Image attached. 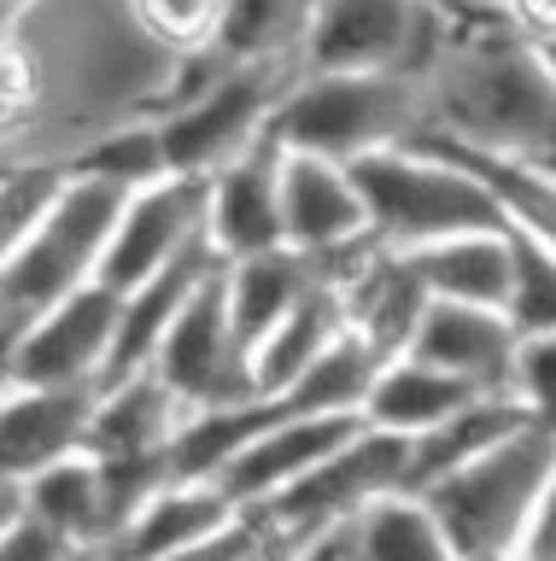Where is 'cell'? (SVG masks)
Here are the masks:
<instances>
[{
  "label": "cell",
  "instance_id": "obj_33",
  "mask_svg": "<svg viewBox=\"0 0 556 561\" xmlns=\"http://www.w3.org/2000/svg\"><path fill=\"white\" fill-rule=\"evenodd\" d=\"M258 543H264V538L252 533V520H240V526H229L223 538L200 543V550H188V556H170V561H247Z\"/></svg>",
  "mask_w": 556,
  "mask_h": 561
},
{
  "label": "cell",
  "instance_id": "obj_17",
  "mask_svg": "<svg viewBox=\"0 0 556 561\" xmlns=\"http://www.w3.org/2000/svg\"><path fill=\"white\" fill-rule=\"evenodd\" d=\"M223 270L212 245H200V252H188L182 263H170L164 275H152L147 287L124 293V310H117V345H112V380H129V375H147L152 357H159V345L170 340V328L182 322V310L194 305V293L205 287Z\"/></svg>",
  "mask_w": 556,
  "mask_h": 561
},
{
  "label": "cell",
  "instance_id": "obj_22",
  "mask_svg": "<svg viewBox=\"0 0 556 561\" xmlns=\"http://www.w3.org/2000/svg\"><path fill=\"white\" fill-rule=\"evenodd\" d=\"M410 263L433 305L503 310V298H510V228L422 245V252H410Z\"/></svg>",
  "mask_w": 556,
  "mask_h": 561
},
{
  "label": "cell",
  "instance_id": "obj_3",
  "mask_svg": "<svg viewBox=\"0 0 556 561\" xmlns=\"http://www.w3.org/2000/svg\"><path fill=\"white\" fill-rule=\"evenodd\" d=\"M370 240L387 252H422V245L457 240V234H492L503 228L492 193L468 175L457 158L428 147H393L352 164Z\"/></svg>",
  "mask_w": 556,
  "mask_h": 561
},
{
  "label": "cell",
  "instance_id": "obj_34",
  "mask_svg": "<svg viewBox=\"0 0 556 561\" xmlns=\"http://www.w3.org/2000/svg\"><path fill=\"white\" fill-rule=\"evenodd\" d=\"M533 561H556V462H551V485H545V503L533 515V533H527V550Z\"/></svg>",
  "mask_w": 556,
  "mask_h": 561
},
{
  "label": "cell",
  "instance_id": "obj_23",
  "mask_svg": "<svg viewBox=\"0 0 556 561\" xmlns=\"http://www.w3.org/2000/svg\"><path fill=\"white\" fill-rule=\"evenodd\" d=\"M475 398L480 392H468L463 380H451V375H440V368H428L416 357H398V363H387L375 375V392H370V403H363V427H375L387 438H405L410 445V438L433 433L457 410H468Z\"/></svg>",
  "mask_w": 556,
  "mask_h": 561
},
{
  "label": "cell",
  "instance_id": "obj_28",
  "mask_svg": "<svg viewBox=\"0 0 556 561\" xmlns=\"http://www.w3.org/2000/svg\"><path fill=\"white\" fill-rule=\"evenodd\" d=\"M352 561H457L422 497L393 491L352 520Z\"/></svg>",
  "mask_w": 556,
  "mask_h": 561
},
{
  "label": "cell",
  "instance_id": "obj_6",
  "mask_svg": "<svg viewBox=\"0 0 556 561\" xmlns=\"http://www.w3.org/2000/svg\"><path fill=\"white\" fill-rule=\"evenodd\" d=\"M405 456H410L405 438L358 427L322 468H310L299 485H287L275 503L247 515L252 533L264 538L270 556H282V561L305 556L317 538L340 533V526H352L363 515V508H375L381 497L405 491Z\"/></svg>",
  "mask_w": 556,
  "mask_h": 561
},
{
  "label": "cell",
  "instance_id": "obj_5",
  "mask_svg": "<svg viewBox=\"0 0 556 561\" xmlns=\"http://www.w3.org/2000/svg\"><path fill=\"white\" fill-rule=\"evenodd\" d=\"M451 47V7L428 0H310L305 77H398L428 88Z\"/></svg>",
  "mask_w": 556,
  "mask_h": 561
},
{
  "label": "cell",
  "instance_id": "obj_20",
  "mask_svg": "<svg viewBox=\"0 0 556 561\" xmlns=\"http://www.w3.org/2000/svg\"><path fill=\"white\" fill-rule=\"evenodd\" d=\"M229 526H240V515L217 485H182L177 480L135 515V526L117 538V550L106 561H170V556H188L200 543L223 538Z\"/></svg>",
  "mask_w": 556,
  "mask_h": 561
},
{
  "label": "cell",
  "instance_id": "obj_7",
  "mask_svg": "<svg viewBox=\"0 0 556 561\" xmlns=\"http://www.w3.org/2000/svg\"><path fill=\"white\" fill-rule=\"evenodd\" d=\"M117 310L124 298L112 287H77L59 298L47 316H36L19 340L7 345V368L19 386H47V392H100L112 375V345H117Z\"/></svg>",
  "mask_w": 556,
  "mask_h": 561
},
{
  "label": "cell",
  "instance_id": "obj_30",
  "mask_svg": "<svg viewBox=\"0 0 556 561\" xmlns=\"http://www.w3.org/2000/svg\"><path fill=\"white\" fill-rule=\"evenodd\" d=\"M515 403L533 427L556 433V340H527L515 363Z\"/></svg>",
  "mask_w": 556,
  "mask_h": 561
},
{
  "label": "cell",
  "instance_id": "obj_25",
  "mask_svg": "<svg viewBox=\"0 0 556 561\" xmlns=\"http://www.w3.org/2000/svg\"><path fill=\"white\" fill-rule=\"evenodd\" d=\"M422 147V140H416ZM445 152V147H428ZM475 175V182L492 193L503 228L538 240L545 252H556V164H521V158H475V152H445Z\"/></svg>",
  "mask_w": 556,
  "mask_h": 561
},
{
  "label": "cell",
  "instance_id": "obj_11",
  "mask_svg": "<svg viewBox=\"0 0 556 561\" xmlns=\"http://www.w3.org/2000/svg\"><path fill=\"white\" fill-rule=\"evenodd\" d=\"M100 392H47V386H19L0 392V485L24 491L36 473L89 456Z\"/></svg>",
  "mask_w": 556,
  "mask_h": 561
},
{
  "label": "cell",
  "instance_id": "obj_18",
  "mask_svg": "<svg viewBox=\"0 0 556 561\" xmlns=\"http://www.w3.org/2000/svg\"><path fill=\"white\" fill-rule=\"evenodd\" d=\"M322 287V270L299 252H258L240 263H223V305H229V328L247 345V357Z\"/></svg>",
  "mask_w": 556,
  "mask_h": 561
},
{
  "label": "cell",
  "instance_id": "obj_35",
  "mask_svg": "<svg viewBox=\"0 0 556 561\" xmlns=\"http://www.w3.org/2000/svg\"><path fill=\"white\" fill-rule=\"evenodd\" d=\"M19 520H24V508H19V491H12V485H0V538H7Z\"/></svg>",
  "mask_w": 556,
  "mask_h": 561
},
{
  "label": "cell",
  "instance_id": "obj_21",
  "mask_svg": "<svg viewBox=\"0 0 556 561\" xmlns=\"http://www.w3.org/2000/svg\"><path fill=\"white\" fill-rule=\"evenodd\" d=\"M521 427H533L527 410L515 398H475L468 410H457L451 421H440L433 433L410 438V456H405V491L422 497L451 473H463L468 462H480L486 450H498L503 438H515Z\"/></svg>",
  "mask_w": 556,
  "mask_h": 561
},
{
  "label": "cell",
  "instance_id": "obj_2",
  "mask_svg": "<svg viewBox=\"0 0 556 561\" xmlns=\"http://www.w3.org/2000/svg\"><path fill=\"white\" fill-rule=\"evenodd\" d=\"M551 462H556V433L521 427L498 450H486L480 462L422 491V503L433 508L457 561H510L527 550L533 515L551 485Z\"/></svg>",
  "mask_w": 556,
  "mask_h": 561
},
{
  "label": "cell",
  "instance_id": "obj_19",
  "mask_svg": "<svg viewBox=\"0 0 556 561\" xmlns=\"http://www.w3.org/2000/svg\"><path fill=\"white\" fill-rule=\"evenodd\" d=\"M19 508H24V520L36 526V533L65 543L71 556H112L106 485H100V468L89 462V456L36 473V480L19 491Z\"/></svg>",
  "mask_w": 556,
  "mask_h": 561
},
{
  "label": "cell",
  "instance_id": "obj_12",
  "mask_svg": "<svg viewBox=\"0 0 556 561\" xmlns=\"http://www.w3.org/2000/svg\"><path fill=\"white\" fill-rule=\"evenodd\" d=\"M282 164L287 152L275 140H258L205 182V245L217 263L282 252Z\"/></svg>",
  "mask_w": 556,
  "mask_h": 561
},
{
  "label": "cell",
  "instance_id": "obj_29",
  "mask_svg": "<svg viewBox=\"0 0 556 561\" xmlns=\"http://www.w3.org/2000/svg\"><path fill=\"white\" fill-rule=\"evenodd\" d=\"M510 328L527 340H556V252L510 228V298H503Z\"/></svg>",
  "mask_w": 556,
  "mask_h": 561
},
{
  "label": "cell",
  "instance_id": "obj_36",
  "mask_svg": "<svg viewBox=\"0 0 556 561\" xmlns=\"http://www.w3.org/2000/svg\"><path fill=\"white\" fill-rule=\"evenodd\" d=\"M12 386V368H7V345H0V392Z\"/></svg>",
  "mask_w": 556,
  "mask_h": 561
},
{
  "label": "cell",
  "instance_id": "obj_31",
  "mask_svg": "<svg viewBox=\"0 0 556 561\" xmlns=\"http://www.w3.org/2000/svg\"><path fill=\"white\" fill-rule=\"evenodd\" d=\"M0 561H82V556H71L65 543H54L47 533H36L30 520H19L7 538H0Z\"/></svg>",
  "mask_w": 556,
  "mask_h": 561
},
{
  "label": "cell",
  "instance_id": "obj_13",
  "mask_svg": "<svg viewBox=\"0 0 556 561\" xmlns=\"http://www.w3.org/2000/svg\"><path fill=\"white\" fill-rule=\"evenodd\" d=\"M416 363L463 380L480 398H515V363L521 333L503 310H468V305H428L422 333L410 345Z\"/></svg>",
  "mask_w": 556,
  "mask_h": 561
},
{
  "label": "cell",
  "instance_id": "obj_27",
  "mask_svg": "<svg viewBox=\"0 0 556 561\" xmlns=\"http://www.w3.org/2000/svg\"><path fill=\"white\" fill-rule=\"evenodd\" d=\"M71 175H82V182H100L112 193H124V199H135V193L159 187L170 182V152H164V135L152 117H135V123H117V129L94 135L89 147H82L71 158Z\"/></svg>",
  "mask_w": 556,
  "mask_h": 561
},
{
  "label": "cell",
  "instance_id": "obj_16",
  "mask_svg": "<svg viewBox=\"0 0 556 561\" xmlns=\"http://www.w3.org/2000/svg\"><path fill=\"white\" fill-rule=\"evenodd\" d=\"M182 398L152 375H129L100 386L94 398V427H89V456L94 462H141V456H170L182 433Z\"/></svg>",
  "mask_w": 556,
  "mask_h": 561
},
{
  "label": "cell",
  "instance_id": "obj_1",
  "mask_svg": "<svg viewBox=\"0 0 556 561\" xmlns=\"http://www.w3.org/2000/svg\"><path fill=\"white\" fill-rule=\"evenodd\" d=\"M422 94V147L556 164V82L510 7H451V47Z\"/></svg>",
  "mask_w": 556,
  "mask_h": 561
},
{
  "label": "cell",
  "instance_id": "obj_24",
  "mask_svg": "<svg viewBox=\"0 0 556 561\" xmlns=\"http://www.w3.org/2000/svg\"><path fill=\"white\" fill-rule=\"evenodd\" d=\"M340 340H345V310H340L334 287L322 280V287L310 293L305 305L293 310V316H287V322L275 328V333H270L264 345L252 351V386H258V398L275 403V398H282L287 386H293V380L305 375L310 363L328 357V351H334Z\"/></svg>",
  "mask_w": 556,
  "mask_h": 561
},
{
  "label": "cell",
  "instance_id": "obj_9",
  "mask_svg": "<svg viewBox=\"0 0 556 561\" xmlns=\"http://www.w3.org/2000/svg\"><path fill=\"white\" fill-rule=\"evenodd\" d=\"M170 392L182 398L188 415L200 410H235V403H258L252 386V357L229 328V305H223V270L194 293V305L182 310V322L170 328V340L152 357Z\"/></svg>",
  "mask_w": 556,
  "mask_h": 561
},
{
  "label": "cell",
  "instance_id": "obj_8",
  "mask_svg": "<svg viewBox=\"0 0 556 561\" xmlns=\"http://www.w3.org/2000/svg\"><path fill=\"white\" fill-rule=\"evenodd\" d=\"M317 270L345 310V333H352L370 357H381V363L410 357L416 333H422V316L433 305L410 252H387V245H375V240H358V245H345L340 257L317 263Z\"/></svg>",
  "mask_w": 556,
  "mask_h": 561
},
{
  "label": "cell",
  "instance_id": "obj_26",
  "mask_svg": "<svg viewBox=\"0 0 556 561\" xmlns=\"http://www.w3.org/2000/svg\"><path fill=\"white\" fill-rule=\"evenodd\" d=\"M381 368L387 363L370 357V351L345 333L328 357H317L282 398H275V410L282 415H310V421H363V403H370Z\"/></svg>",
  "mask_w": 556,
  "mask_h": 561
},
{
  "label": "cell",
  "instance_id": "obj_14",
  "mask_svg": "<svg viewBox=\"0 0 556 561\" xmlns=\"http://www.w3.org/2000/svg\"><path fill=\"white\" fill-rule=\"evenodd\" d=\"M363 421H310V415H270V427L252 438L247 450L229 462V473L217 480V491L235 503V515L247 520L264 503H275L287 485H299L310 468H322Z\"/></svg>",
  "mask_w": 556,
  "mask_h": 561
},
{
  "label": "cell",
  "instance_id": "obj_15",
  "mask_svg": "<svg viewBox=\"0 0 556 561\" xmlns=\"http://www.w3.org/2000/svg\"><path fill=\"white\" fill-rule=\"evenodd\" d=\"M358 240H370V217H363L352 170L328 164V158L287 152V164H282V245L310 257V263H328Z\"/></svg>",
  "mask_w": 556,
  "mask_h": 561
},
{
  "label": "cell",
  "instance_id": "obj_32",
  "mask_svg": "<svg viewBox=\"0 0 556 561\" xmlns=\"http://www.w3.org/2000/svg\"><path fill=\"white\" fill-rule=\"evenodd\" d=\"M510 18H515V30L533 42L538 65H545L551 82H556V7H510Z\"/></svg>",
  "mask_w": 556,
  "mask_h": 561
},
{
  "label": "cell",
  "instance_id": "obj_4",
  "mask_svg": "<svg viewBox=\"0 0 556 561\" xmlns=\"http://www.w3.org/2000/svg\"><path fill=\"white\" fill-rule=\"evenodd\" d=\"M428 129V94L398 77H299L275 112L270 140L299 158L363 164L375 152L410 147Z\"/></svg>",
  "mask_w": 556,
  "mask_h": 561
},
{
  "label": "cell",
  "instance_id": "obj_10",
  "mask_svg": "<svg viewBox=\"0 0 556 561\" xmlns=\"http://www.w3.org/2000/svg\"><path fill=\"white\" fill-rule=\"evenodd\" d=\"M200 245H205V182L170 175V182L124 199L106 263H100V287L124 298L147 287L152 275H164L170 263H182L188 252H200Z\"/></svg>",
  "mask_w": 556,
  "mask_h": 561
}]
</instances>
